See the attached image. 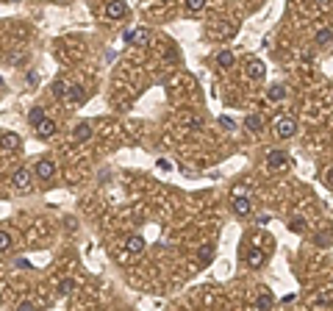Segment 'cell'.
<instances>
[{
  "instance_id": "obj_10",
  "label": "cell",
  "mask_w": 333,
  "mask_h": 311,
  "mask_svg": "<svg viewBox=\"0 0 333 311\" xmlns=\"http://www.w3.org/2000/svg\"><path fill=\"white\" fill-rule=\"evenodd\" d=\"M83 97H86V89H83L81 84H75V86H67V95H64V100H67V103L78 106V103H83Z\"/></svg>"
},
{
  "instance_id": "obj_2",
  "label": "cell",
  "mask_w": 333,
  "mask_h": 311,
  "mask_svg": "<svg viewBox=\"0 0 333 311\" xmlns=\"http://www.w3.org/2000/svg\"><path fill=\"white\" fill-rule=\"evenodd\" d=\"M272 128H275V136H281V139H291V136H294V131H297V122L291 120V117H278Z\"/></svg>"
},
{
  "instance_id": "obj_29",
  "label": "cell",
  "mask_w": 333,
  "mask_h": 311,
  "mask_svg": "<svg viewBox=\"0 0 333 311\" xmlns=\"http://www.w3.org/2000/svg\"><path fill=\"white\" fill-rule=\"evenodd\" d=\"M328 186H330V189H333V169H330V172H328Z\"/></svg>"
},
{
  "instance_id": "obj_9",
  "label": "cell",
  "mask_w": 333,
  "mask_h": 311,
  "mask_svg": "<svg viewBox=\"0 0 333 311\" xmlns=\"http://www.w3.org/2000/svg\"><path fill=\"white\" fill-rule=\"evenodd\" d=\"M20 148V136L14 131H3L0 133V150H17Z\"/></svg>"
},
{
  "instance_id": "obj_21",
  "label": "cell",
  "mask_w": 333,
  "mask_h": 311,
  "mask_svg": "<svg viewBox=\"0 0 333 311\" xmlns=\"http://www.w3.org/2000/svg\"><path fill=\"white\" fill-rule=\"evenodd\" d=\"M214 261V248L211 245H203L200 248V264H211Z\"/></svg>"
},
{
  "instance_id": "obj_4",
  "label": "cell",
  "mask_w": 333,
  "mask_h": 311,
  "mask_svg": "<svg viewBox=\"0 0 333 311\" xmlns=\"http://www.w3.org/2000/svg\"><path fill=\"white\" fill-rule=\"evenodd\" d=\"M122 39H125V42H134V45H139V48H145V45L150 42V31H147L145 25H142V28H128Z\"/></svg>"
},
{
  "instance_id": "obj_15",
  "label": "cell",
  "mask_w": 333,
  "mask_h": 311,
  "mask_svg": "<svg viewBox=\"0 0 333 311\" xmlns=\"http://www.w3.org/2000/svg\"><path fill=\"white\" fill-rule=\"evenodd\" d=\"M267 97H270L272 103L283 100V97H286V86H283V84H272L270 89H267Z\"/></svg>"
},
{
  "instance_id": "obj_24",
  "label": "cell",
  "mask_w": 333,
  "mask_h": 311,
  "mask_svg": "<svg viewBox=\"0 0 333 311\" xmlns=\"http://www.w3.org/2000/svg\"><path fill=\"white\" fill-rule=\"evenodd\" d=\"M289 231H294V233H303V231H306V220H303V217L297 220V217H294V220L289 222Z\"/></svg>"
},
{
  "instance_id": "obj_3",
  "label": "cell",
  "mask_w": 333,
  "mask_h": 311,
  "mask_svg": "<svg viewBox=\"0 0 333 311\" xmlns=\"http://www.w3.org/2000/svg\"><path fill=\"white\" fill-rule=\"evenodd\" d=\"M267 164H270V169H275V172H283V169H289V153L286 150H270V153H267Z\"/></svg>"
},
{
  "instance_id": "obj_23",
  "label": "cell",
  "mask_w": 333,
  "mask_h": 311,
  "mask_svg": "<svg viewBox=\"0 0 333 311\" xmlns=\"http://www.w3.org/2000/svg\"><path fill=\"white\" fill-rule=\"evenodd\" d=\"M53 97H64V95H67V84H64V81L61 78H58V81H53Z\"/></svg>"
},
{
  "instance_id": "obj_20",
  "label": "cell",
  "mask_w": 333,
  "mask_h": 311,
  "mask_svg": "<svg viewBox=\"0 0 333 311\" xmlns=\"http://www.w3.org/2000/svg\"><path fill=\"white\" fill-rule=\"evenodd\" d=\"M206 3L208 0H186V11L189 14H200V11L206 9Z\"/></svg>"
},
{
  "instance_id": "obj_14",
  "label": "cell",
  "mask_w": 333,
  "mask_h": 311,
  "mask_svg": "<svg viewBox=\"0 0 333 311\" xmlns=\"http://www.w3.org/2000/svg\"><path fill=\"white\" fill-rule=\"evenodd\" d=\"M245 128L250 133H261V128H264V120H261L258 114H247L245 117Z\"/></svg>"
},
{
  "instance_id": "obj_25",
  "label": "cell",
  "mask_w": 333,
  "mask_h": 311,
  "mask_svg": "<svg viewBox=\"0 0 333 311\" xmlns=\"http://www.w3.org/2000/svg\"><path fill=\"white\" fill-rule=\"evenodd\" d=\"M9 248H11V236L6 231H0V253H6Z\"/></svg>"
},
{
  "instance_id": "obj_6",
  "label": "cell",
  "mask_w": 333,
  "mask_h": 311,
  "mask_svg": "<svg viewBox=\"0 0 333 311\" xmlns=\"http://www.w3.org/2000/svg\"><path fill=\"white\" fill-rule=\"evenodd\" d=\"M125 14H128L125 0H109V3H106V17H109V20H122Z\"/></svg>"
},
{
  "instance_id": "obj_18",
  "label": "cell",
  "mask_w": 333,
  "mask_h": 311,
  "mask_svg": "<svg viewBox=\"0 0 333 311\" xmlns=\"http://www.w3.org/2000/svg\"><path fill=\"white\" fill-rule=\"evenodd\" d=\"M234 61H236V58H234V53H230V50H219L217 53V64H219V67H234Z\"/></svg>"
},
{
  "instance_id": "obj_7",
  "label": "cell",
  "mask_w": 333,
  "mask_h": 311,
  "mask_svg": "<svg viewBox=\"0 0 333 311\" xmlns=\"http://www.w3.org/2000/svg\"><path fill=\"white\" fill-rule=\"evenodd\" d=\"M245 73H247V78H250V81H264L267 67H264V61H261V58H250Z\"/></svg>"
},
{
  "instance_id": "obj_1",
  "label": "cell",
  "mask_w": 333,
  "mask_h": 311,
  "mask_svg": "<svg viewBox=\"0 0 333 311\" xmlns=\"http://www.w3.org/2000/svg\"><path fill=\"white\" fill-rule=\"evenodd\" d=\"M11 184H14L17 192H28V189L34 186V172H31V169H25V167L14 169V175H11Z\"/></svg>"
},
{
  "instance_id": "obj_5",
  "label": "cell",
  "mask_w": 333,
  "mask_h": 311,
  "mask_svg": "<svg viewBox=\"0 0 333 311\" xmlns=\"http://www.w3.org/2000/svg\"><path fill=\"white\" fill-rule=\"evenodd\" d=\"M34 175H37L39 181H50L53 175H56V164H53L50 158H39L37 167H34Z\"/></svg>"
},
{
  "instance_id": "obj_17",
  "label": "cell",
  "mask_w": 333,
  "mask_h": 311,
  "mask_svg": "<svg viewBox=\"0 0 333 311\" xmlns=\"http://www.w3.org/2000/svg\"><path fill=\"white\" fill-rule=\"evenodd\" d=\"M272 306H275V297H272L270 295V292H261V295H258V300H255V308H272Z\"/></svg>"
},
{
  "instance_id": "obj_26",
  "label": "cell",
  "mask_w": 333,
  "mask_h": 311,
  "mask_svg": "<svg viewBox=\"0 0 333 311\" xmlns=\"http://www.w3.org/2000/svg\"><path fill=\"white\" fill-rule=\"evenodd\" d=\"M330 37H333V33L328 31V28H322V31L317 33V45H328V42H330Z\"/></svg>"
},
{
  "instance_id": "obj_30",
  "label": "cell",
  "mask_w": 333,
  "mask_h": 311,
  "mask_svg": "<svg viewBox=\"0 0 333 311\" xmlns=\"http://www.w3.org/2000/svg\"><path fill=\"white\" fill-rule=\"evenodd\" d=\"M319 3H322V6H328V3H333V0H319Z\"/></svg>"
},
{
  "instance_id": "obj_13",
  "label": "cell",
  "mask_w": 333,
  "mask_h": 311,
  "mask_svg": "<svg viewBox=\"0 0 333 311\" xmlns=\"http://www.w3.org/2000/svg\"><path fill=\"white\" fill-rule=\"evenodd\" d=\"M89 136H92V125L89 122H78L73 131V139L75 142H89Z\"/></svg>"
},
{
  "instance_id": "obj_11",
  "label": "cell",
  "mask_w": 333,
  "mask_h": 311,
  "mask_svg": "<svg viewBox=\"0 0 333 311\" xmlns=\"http://www.w3.org/2000/svg\"><path fill=\"white\" fill-rule=\"evenodd\" d=\"M250 211H253V203H250V197H245V195L234 197V214H236V217H247Z\"/></svg>"
},
{
  "instance_id": "obj_27",
  "label": "cell",
  "mask_w": 333,
  "mask_h": 311,
  "mask_svg": "<svg viewBox=\"0 0 333 311\" xmlns=\"http://www.w3.org/2000/svg\"><path fill=\"white\" fill-rule=\"evenodd\" d=\"M219 125H222V128H225V131H234V128H236V122H234V120H230V117H228V114H222V117H219Z\"/></svg>"
},
{
  "instance_id": "obj_19",
  "label": "cell",
  "mask_w": 333,
  "mask_h": 311,
  "mask_svg": "<svg viewBox=\"0 0 333 311\" xmlns=\"http://www.w3.org/2000/svg\"><path fill=\"white\" fill-rule=\"evenodd\" d=\"M73 292H75V281L73 278H64L61 284H58V295L67 297V295H73Z\"/></svg>"
},
{
  "instance_id": "obj_16",
  "label": "cell",
  "mask_w": 333,
  "mask_h": 311,
  "mask_svg": "<svg viewBox=\"0 0 333 311\" xmlns=\"http://www.w3.org/2000/svg\"><path fill=\"white\" fill-rule=\"evenodd\" d=\"M125 248H128V253H142V250H145V239L142 236H130L128 242H125Z\"/></svg>"
},
{
  "instance_id": "obj_12",
  "label": "cell",
  "mask_w": 333,
  "mask_h": 311,
  "mask_svg": "<svg viewBox=\"0 0 333 311\" xmlns=\"http://www.w3.org/2000/svg\"><path fill=\"white\" fill-rule=\"evenodd\" d=\"M267 264V253L261 248H253L247 253V267H253V269H258V267H264Z\"/></svg>"
},
{
  "instance_id": "obj_8",
  "label": "cell",
  "mask_w": 333,
  "mask_h": 311,
  "mask_svg": "<svg viewBox=\"0 0 333 311\" xmlns=\"http://www.w3.org/2000/svg\"><path fill=\"white\" fill-rule=\"evenodd\" d=\"M34 128H37V136H39V139H50L53 133H56V122H53L50 117H45V120L37 122Z\"/></svg>"
},
{
  "instance_id": "obj_22",
  "label": "cell",
  "mask_w": 333,
  "mask_h": 311,
  "mask_svg": "<svg viewBox=\"0 0 333 311\" xmlns=\"http://www.w3.org/2000/svg\"><path fill=\"white\" fill-rule=\"evenodd\" d=\"M42 120H45V109H42V106L31 109V114H28V122H31V125H37V122H42Z\"/></svg>"
},
{
  "instance_id": "obj_28",
  "label": "cell",
  "mask_w": 333,
  "mask_h": 311,
  "mask_svg": "<svg viewBox=\"0 0 333 311\" xmlns=\"http://www.w3.org/2000/svg\"><path fill=\"white\" fill-rule=\"evenodd\" d=\"M20 308H37V303H34V300H25V303H20Z\"/></svg>"
}]
</instances>
